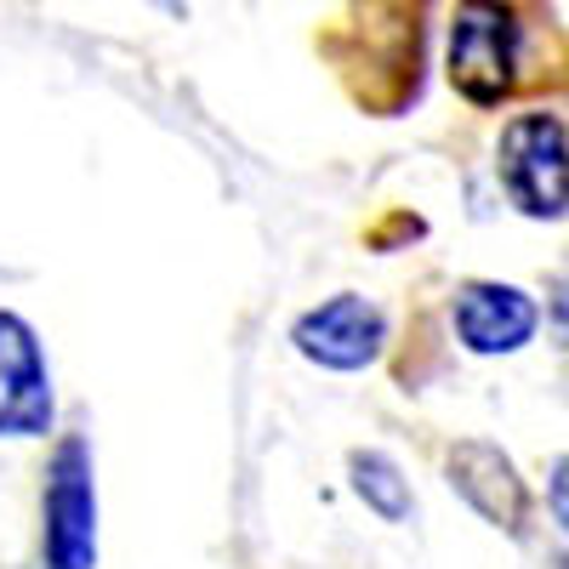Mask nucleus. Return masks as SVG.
Returning <instances> with one entry per match:
<instances>
[{"mask_svg":"<svg viewBox=\"0 0 569 569\" xmlns=\"http://www.w3.org/2000/svg\"><path fill=\"white\" fill-rule=\"evenodd\" d=\"M52 427V382L34 330L0 313V439H40Z\"/></svg>","mask_w":569,"mask_h":569,"instance_id":"obj_6","label":"nucleus"},{"mask_svg":"<svg viewBox=\"0 0 569 569\" xmlns=\"http://www.w3.org/2000/svg\"><path fill=\"white\" fill-rule=\"evenodd\" d=\"M348 467H353L359 501H365L376 518H388V525H405V518H410V485L399 479V467H393L388 456H376V450H359Z\"/></svg>","mask_w":569,"mask_h":569,"instance_id":"obj_8","label":"nucleus"},{"mask_svg":"<svg viewBox=\"0 0 569 569\" xmlns=\"http://www.w3.org/2000/svg\"><path fill=\"white\" fill-rule=\"evenodd\" d=\"M98 563V490H91L86 439H63L46 479V569H91Z\"/></svg>","mask_w":569,"mask_h":569,"instance_id":"obj_3","label":"nucleus"},{"mask_svg":"<svg viewBox=\"0 0 569 569\" xmlns=\"http://www.w3.org/2000/svg\"><path fill=\"white\" fill-rule=\"evenodd\" d=\"M450 485L467 496V507H472V512L490 518L496 530H507V536H525V518H530V490H525V479H518V467H512L496 445H485V439H467V445H456V450H450Z\"/></svg>","mask_w":569,"mask_h":569,"instance_id":"obj_7","label":"nucleus"},{"mask_svg":"<svg viewBox=\"0 0 569 569\" xmlns=\"http://www.w3.org/2000/svg\"><path fill=\"white\" fill-rule=\"evenodd\" d=\"M501 188L536 222L569 217V131L558 114L530 109L501 126Z\"/></svg>","mask_w":569,"mask_h":569,"instance_id":"obj_2","label":"nucleus"},{"mask_svg":"<svg viewBox=\"0 0 569 569\" xmlns=\"http://www.w3.org/2000/svg\"><path fill=\"white\" fill-rule=\"evenodd\" d=\"M541 330V302L518 284L501 279H472L456 291V337L467 353H518Z\"/></svg>","mask_w":569,"mask_h":569,"instance_id":"obj_5","label":"nucleus"},{"mask_svg":"<svg viewBox=\"0 0 569 569\" xmlns=\"http://www.w3.org/2000/svg\"><path fill=\"white\" fill-rule=\"evenodd\" d=\"M518 23L512 0H461L450 18V86L472 109H501L518 91Z\"/></svg>","mask_w":569,"mask_h":569,"instance_id":"obj_1","label":"nucleus"},{"mask_svg":"<svg viewBox=\"0 0 569 569\" xmlns=\"http://www.w3.org/2000/svg\"><path fill=\"white\" fill-rule=\"evenodd\" d=\"M547 507H552V518H558V530L569 536V456H558L552 479H547Z\"/></svg>","mask_w":569,"mask_h":569,"instance_id":"obj_9","label":"nucleus"},{"mask_svg":"<svg viewBox=\"0 0 569 569\" xmlns=\"http://www.w3.org/2000/svg\"><path fill=\"white\" fill-rule=\"evenodd\" d=\"M291 342H297L302 359H313L325 370H365L388 342V319H382L376 302L342 291V297L308 308L291 330Z\"/></svg>","mask_w":569,"mask_h":569,"instance_id":"obj_4","label":"nucleus"}]
</instances>
